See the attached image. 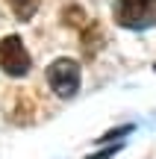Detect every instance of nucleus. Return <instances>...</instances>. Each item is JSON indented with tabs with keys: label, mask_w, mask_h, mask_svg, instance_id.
Listing matches in <instances>:
<instances>
[{
	"label": "nucleus",
	"mask_w": 156,
	"mask_h": 159,
	"mask_svg": "<svg viewBox=\"0 0 156 159\" xmlns=\"http://www.w3.org/2000/svg\"><path fill=\"white\" fill-rule=\"evenodd\" d=\"M118 150H121V144H115V148H106V150H100V153H94V156H88V159H109V156H115Z\"/></svg>",
	"instance_id": "6"
},
{
	"label": "nucleus",
	"mask_w": 156,
	"mask_h": 159,
	"mask_svg": "<svg viewBox=\"0 0 156 159\" xmlns=\"http://www.w3.org/2000/svg\"><path fill=\"white\" fill-rule=\"evenodd\" d=\"M115 21L127 30L156 27V0H115Z\"/></svg>",
	"instance_id": "1"
},
{
	"label": "nucleus",
	"mask_w": 156,
	"mask_h": 159,
	"mask_svg": "<svg viewBox=\"0 0 156 159\" xmlns=\"http://www.w3.org/2000/svg\"><path fill=\"white\" fill-rule=\"evenodd\" d=\"M6 3L12 6L18 21H29L35 15V9H38V0H6Z\"/></svg>",
	"instance_id": "4"
},
{
	"label": "nucleus",
	"mask_w": 156,
	"mask_h": 159,
	"mask_svg": "<svg viewBox=\"0 0 156 159\" xmlns=\"http://www.w3.org/2000/svg\"><path fill=\"white\" fill-rule=\"evenodd\" d=\"M153 68H156V65H153Z\"/></svg>",
	"instance_id": "7"
},
{
	"label": "nucleus",
	"mask_w": 156,
	"mask_h": 159,
	"mask_svg": "<svg viewBox=\"0 0 156 159\" xmlns=\"http://www.w3.org/2000/svg\"><path fill=\"white\" fill-rule=\"evenodd\" d=\"M0 68L9 77H24L29 71V53L18 35L0 39Z\"/></svg>",
	"instance_id": "3"
},
{
	"label": "nucleus",
	"mask_w": 156,
	"mask_h": 159,
	"mask_svg": "<svg viewBox=\"0 0 156 159\" xmlns=\"http://www.w3.org/2000/svg\"><path fill=\"white\" fill-rule=\"evenodd\" d=\"M47 83L59 97H74L80 89V65L74 59H56L47 68Z\"/></svg>",
	"instance_id": "2"
},
{
	"label": "nucleus",
	"mask_w": 156,
	"mask_h": 159,
	"mask_svg": "<svg viewBox=\"0 0 156 159\" xmlns=\"http://www.w3.org/2000/svg\"><path fill=\"white\" fill-rule=\"evenodd\" d=\"M127 133H133V124H124V127H118V130H109V133H106V136H100L97 142H115V139L127 136Z\"/></svg>",
	"instance_id": "5"
}]
</instances>
